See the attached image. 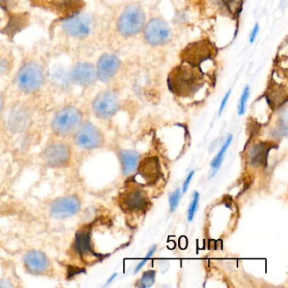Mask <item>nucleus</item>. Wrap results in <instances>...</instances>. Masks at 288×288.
I'll return each mask as SVG.
<instances>
[{"label": "nucleus", "instance_id": "2eb2a0df", "mask_svg": "<svg viewBox=\"0 0 288 288\" xmlns=\"http://www.w3.org/2000/svg\"><path fill=\"white\" fill-rule=\"evenodd\" d=\"M30 122V112L22 104H16L10 111L8 127L14 133H20L27 128Z\"/></svg>", "mask_w": 288, "mask_h": 288}, {"label": "nucleus", "instance_id": "a878e982", "mask_svg": "<svg viewBox=\"0 0 288 288\" xmlns=\"http://www.w3.org/2000/svg\"><path fill=\"white\" fill-rule=\"evenodd\" d=\"M180 197L181 191L178 188L171 194L170 196H169V205H170L171 212H174L178 208V205H179V201H180Z\"/></svg>", "mask_w": 288, "mask_h": 288}, {"label": "nucleus", "instance_id": "423d86ee", "mask_svg": "<svg viewBox=\"0 0 288 288\" xmlns=\"http://www.w3.org/2000/svg\"><path fill=\"white\" fill-rule=\"evenodd\" d=\"M120 108V97L116 90H107L99 93L93 101L92 108L95 115L109 118Z\"/></svg>", "mask_w": 288, "mask_h": 288}, {"label": "nucleus", "instance_id": "c756f323", "mask_svg": "<svg viewBox=\"0 0 288 288\" xmlns=\"http://www.w3.org/2000/svg\"><path fill=\"white\" fill-rule=\"evenodd\" d=\"M231 93H232V90H228L225 97L223 98L222 101H221V103H220V108H219V116H220V114L222 113L223 110H224V108H225L226 105H227V103H228V100H229Z\"/></svg>", "mask_w": 288, "mask_h": 288}, {"label": "nucleus", "instance_id": "9b49d317", "mask_svg": "<svg viewBox=\"0 0 288 288\" xmlns=\"http://www.w3.org/2000/svg\"><path fill=\"white\" fill-rule=\"evenodd\" d=\"M44 160L51 168H60L71 159V149L66 144L54 142L44 150Z\"/></svg>", "mask_w": 288, "mask_h": 288}, {"label": "nucleus", "instance_id": "f03ea898", "mask_svg": "<svg viewBox=\"0 0 288 288\" xmlns=\"http://www.w3.org/2000/svg\"><path fill=\"white\" fill-rule=\"evenodd\" d=\"M145 15L141 5L133 4L121 14L118 20V33L126 38L141 33L145 27Z\"/></svg>", "mask_w": 288, "mask_h": 288}, {"label": "nucleus", "instance_id": "7ed1b4c3", "mask_svg": "<svg viewBox=\"0 0 288 288\" xmlns=\"http://www.w3.org/2000/svg\"><path fill=\"white\" fill-rule=\"evenodd\" d=\"M18 87L25 93H34L40 90L45 82V74L40 65L30 62L20 67L16 76Z\"/></svg>", "mask_w": 288, "mask_h": 288}, {"label": "nucleus", "instance_id": "412c9836", "mask_svg": "<svg viewBox=\"0 0 288 288\" xmlns=\"http://www.w3.org/2000/svg\"><path fill=\"white\" fill-rule=\"evenodd\" d=\"M77 246L81 255H95L90 248V235L87 232H81V233H78Z\"/></svg>", "mask_w": 288, "mask_h": 288}, {"label": "nucleus", "instance_id": "20e7f679", "mask_svg": "<svg viewBox=\"0 0 288 288\" xmlns=\"http://www.w3.org/2000/svg\"><path fill=\"white\" fill-rule=\"evenodd\" d=\"M82 119L83 114L80 109L68 106L56 113L52 120V128L58 136H68L77 131Z\"/></svg>", "mask_w": 288, "mask_h": 288}, {"label": "nucleus", "instance_id": "1a4fd4ad", "mask_svg": "<svg viewBox=\"0 0 288 288\" xmlns=\"http://www.w3.org/2000/svg\"><path fill=\"white\" fill-rule=\"evenodd\" d=\"M62 27L68 35L74 38H85L92 30V17L88 14H78L67 18L62 23Z\"/></svg>", "mask_w": 288, "mask_h": 288}, {"label": "nucleus", "instance_id": "473e14b6", "mask_svg": "<svg viewBox=\"0 0 288 288\" xmlns=\"http://www.w3.org/2000/svg\"><path fill=\"white\" fill-rule=\"evenodd\" d=\"M4 107H5V100H4V98H3V95L0 93V113H2Z\"/></svg>", "mask_w": 288, "mask_h": 288}, {"label": "nucleus", "instance_id": "393cba45", "mask_svg": "<svg viewBox=\"0 0 288 288\" xmlns=\"http://www.w3.org/2000/svg\"><path fill=\"white\" fill-rule=\"evenodd\" d=\"M249 94H250V90H249V86L246 85L244 89H243V93L241 95L240 99H239V103H238V114L239 115H243L246 112V105L248 103V98H249Z\"/></svg>", "mask_w": 288, "mask_h": 288}, {"label": "nucleus", "instance_id": "4468645a", "mask_svg": "<svg viewBox=\"0 0 288 288\" xmlns=\"http://www.w3.org/2000/svg\"><path fill=\"white\" fill-rule=\"evenodd\" d=\"M120 59L116 55L104 53L101 56L97 65L98 79L102 82H108L118 72L120 67Z\"/></svg>", "mask_w": 288, "mask_h": 288}, {"label": "nucleus", "instance_id": "72a5a7b5", "mask_svg": "<svg viewBox=\"0 0 288 288\" xmlns=\"http://www.w3.org/2000/svg\"><path fill=\"white\" fill-rule=\"evenodd\" d=\"M116 276H117V275H113V276H112V277H111L110 280H109V281H108V282H111V281H113V279H114V277H116Z\"/></svg>", "mask_w": 288, "mask_h": 288}, {"label": "nucleus", "instance_id": "f704fd0d", "mask_svg": "<svg viewBox=\"0 0 288 288\" xmlns=\"http://www.w3.org/2000/svg\"><path fill=\"white\" fill-rule=\"evenodd\" d=\"M3 1H5V0H0V2H3Z\"/></svg>", "mask_w": 288, "mask_h": 288}, {"label": "nucleus", "instance_id": "f3484780", "mask_svg": "<svg viewBox=\"0 0 288 288\" xmlns=\"http://www.w3.org/2000/svg\"><path fill=\"white\" fill-rule=\"evenodd\" d=\"M138 175L145 181L146 184L154 183L157 181L160 175V165L157 158L145 159L139 168Z\"/></svg>", "mask_w": 288, "mask_h": 288}, {"label": "nucleus", "instance_id": "0eeeda50", "mask_svg": "<svg viewBox=\"0 0 288 288\" xmlns=\"http://www.w3.org/2000/svg\"><path fill=\"white\" fill-rule=\"evenodd\" d=\"M144 38L150 45H164L172 38V30L165 20L154 18L144 27Z\"/></svg>", "mask_w": 288, "mask_h": 288}, {"label": "nucleus", "instance_id": "f8f14e48", "mask_svg": "<svg viewBox=\"0 0 288 288\" xmlns=\"http://www.w3.org/2000/svg\"><path fill=\"white\" fill-rule=\"evenodd\" d=\"M149 199L143 189L138 187L126 191L120 197L122 208L127 211H143L148 206Z\"/></svg>", "mask_w": 288, "mask_h": 288}, {"label": "nucleus", "instance_id": "6ab92c4d", "mask_svg": "<svg viewBox=\"0 0 288 288\" xmlns=\"http://www.w3.org/2000/svg\"><path fill=\"white\" fill-rule=\"evenodd\" d=\"M269 149L266 148L265 143L257 144L251 148L249 151V159L253 165H261L264 161H266Z\"/></svg>", "mask_w": 288, "mask_h": 288}, {"label": "nucleus", "instance_id": "c85d7f7f", "mask_svg": "<svg viewBox=\"0 0 288 288\" xmlns=\"http://www.w3.org/2000/svg\"><path fill=\"white\" fill-rule=\"evenodd\" d=\"M9 20H10V19H9L7 13L4 8L0 6V26L5 28L8 25Z\"/></svg>", "mask_w": 288, "mask_h": 288}, {"label": "nucleus", "instance_id": "5701e85b", "mask_svg": "<svg viewBox=\"0 0 288 288\" xmlns=\"http://www.w3.org/2000/svg\"><path fill=\"white\" fill-rule=\"evenodd\" d=\"M233 138V137L232 135L228 136V138L227 139V141H226L224 145H223L222 146H221V148H220V150H219V152L217 153V155L214 157L213 160L211 162V168L214 169V170H217L218 168H220V165H221L224 154H225L226 150H228V147H229V145H230L231 143H232Z\"/></svg>", "mask_w": 288, "mask_h": 288}, {"label": "nucleus", "instance_id": "aec40b11", "mask_svg": "<svg viewBox=\"0 0 288 288\" xmlns=\"http://www.w3.org/2000/svg\"><path fill=\"white\" fill-rule=\"evenodd\" d=\"M51 76L53 83L60 87H66L71 83V74L61 66L53 69Z\"/></svg>", "mask_w": 288, "mask_h": 288}, {"label": "nucleus", "instance_id": "9d476101", "mask_svg": "<svg viewBox=\"0 0 288 288\" xmlns=\"http://www.w3.org/2000/svg\"><path fill=\"white\" fill-rule=\"evenodd\" d=\"M80 199L77 196H68L61 197L53 201L50 206V215L55 219L71 217L80 211Z\"/></svg>", "mask_w": 288, "mask_h": 288}, {"label": "nucleus", "instance_id": "7c9ffc66", "mask_svg": "<svg viewBox=\"0 0 288 288\" xmlns=\"http://www.w3.org/2000/svg\"><path fill=\"white\" fill-rule=\"evenodd\" d=\"M194 174H195V171H191L190 173H188V175L187 176V178H186L183 184V194H185L187 190H188V186H189V183H190L191 180L193 178Z\"/></svg>", "mask_w": 288, "mask_h": 288}, {"label": "nucleus", "instance_id": "2f4dec72", "mask_svg": "<svg viewBox=\"0 0 288 288\" xmlns=\"http://www.w3.org/2000/svg\"><path fill=\"white\" fill-rule=\"evenodd\" d=\"M259 31H260V25L257 23V24H255V25L253 26V30H252L250 33L249 41H250L251 43H253V42L255 41V38L257 35H258Z\"/></svg>", "mask_w": 288, "mask_h": 288}, {"label": "nucleus", "instance_id": "6e6552de", "mask_svg": "<svg viewBox=\"0 0 288 288\" xmlns=\"http://www.w3.org/2000/svg\"><path fill=\"white\" fill-rule=\"evenodd\" d=\"M75 141L78 146L85 150H92L100 147L103 144V137L101 131L92 123L80 124L75 136Z\"/></svg>", "mask_w": 288, "mask_h": 288}, {"label": "nucleus", "instance_id": "bb28decb", "mask_svg": "<svg viewBox=\"0 0 288 288\" xmlns=\"http://www.w3.org/2000/svg\"><path fill=\"white\" fill-rule=\"evenodd\" d=\"M199 201H200V194L198 192H196L194 195L193 201L191 202L190 206L188 207V220L189 221L193 220L194 216L196 215V211L198 208Z\"/></svg>", "mask_w": 288, "mask_h": 288}, {"label": "nucleus", "instance_id": "39448f33", "mask_svg": "<svg viewBox=\"0 0 288 288\" xmlns=\"http://www.w3.org/2000/svg\"><path fill=\"white\" fill-rule=\"evenodd\" d=\"M217 50L215 46L207 40L197 41L190 43L181 53L183 62L193 66H201L207 61H211L216 57Z\"/></svg>", "mask_w": 288, "mask_h": 288}, {"label": "nucleus", "instance_id": "b1692460", "mask_svg": "<svg viewBox=\"0 0 288 288\" xmlns=\"http://www.w3.org/2000/svg\"><path fill=\"white\" fill-rule=\"evenodd\" d=\"M155 271L150 270L145 271L141 276L139 286L141 288H148L153 286L155 280Z\"/></svg>", "mask_w": 288, "mask_h": 288}, {"label": "nucleus", "instance_id": "f257e3e1", "mask_svg": "<svg viewBox=\"0 0 288 288\" xmlns=\"http://www.w3.org/2000/svg\"><path fill=\"white\" fill-rule=\"evenodd\" d=\"M207 79V75L200 66L182 62L168 75V88L179 98H192L206 86Z\"/></svg>", "mask_w": 288, "mask_h": 288}, {"label": "nucleus", "instance_id": "dca6fc26", "mask_svg": "<svg viewBox=\"0 0 288 288\" xmlns=\"http://www.w3.org/2000/svg\"><path fill=\"white\" fill-rule=\"evenodd\" d=\"M25 268L30 273L41 275L48 268V260L47 256L40 251L31 250L24 257Z\"/></svg>", "mask_w": 288, "mask_h": 288}, {"label": "nucleus", "instance_id": "a211bd4d", "mask_svg": "<svg viewBox=\"0 0 288 288\" xmlns=\"http://www.w3.org/2000/svg\"><path fill=\"white\" fill-rule=\"evenodd\" d=\"M123 173L124 175H130L135 173L138 168L140 155L135 150H124L119 153Z\"/></svg>", "mask_w": 288, "mask_h": 288}, {"label": "nucleus", "instance_id": "4be33fe9", "mask_svg": "<svg viewBox=\"0 0 288 288\" xmlns=\"http://www.w3.org/2000/svg\"><path fill=\"white\" fill-rule=\"evenodd\" d=\"M53 6L62 12L76 10L81 4V0H51Z\"/></svg>", "mask_w": 288, "mask_h": 288}, {"label": "nucleus", "instance_id": "ddd939ff", "mask_svg": "<svg viewBox=\"0 0 288 288\" xmlns=\"http://www.w3.org/2000/svg\"><path fill=\"white\" fill-rule=\"evenodd\" d=\"M71 83L80 86H89L98 79L97 71L92 63L80 62L74 66L71 72Z\"/></svg>", "mask_w": 288, "mask_h": 288}, {"label": "nucleus", "instance_id": "cd10ccee", "mask_svg": "<svg viewBox=\"0 0 288 288\" xmlns=\"http://www.w3.org/2000/svg\"><path fill=\"white\" fill-rule=\"evenodd\" d=\"M155 250H156V245L153 246L152 248H150L149 252H148L147 255L144 259L143 261H141L140 263L137 265L136 266V269H135V273H138L140 270H141L144 266H145V264L147 263L148 260L151 257V256L154 254L155 253Z\"/></svg>", "mask_w": 288, "mask_h": 288}]
</instances>
